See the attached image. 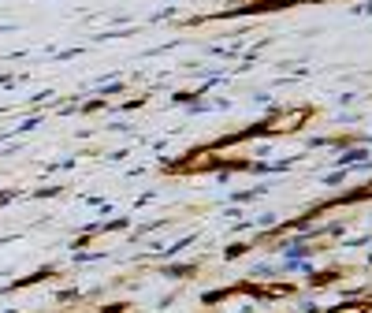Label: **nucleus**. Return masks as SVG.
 I'll use <instances>...</instances> for the list:
<instances>
[{
    "label": "nucleus",
    "instance_id": "obj_1",
    "mask_svg": "<svg viewBox=\"0 0 372 313\" xmlns=\"http://www.w3.org/2000/svg\"><path fill=\"white\" fill-rule=\"evenodd\" d=\"M305 120V112H290V116H279V120H272V130H294V123Z\"/></svg>",
    "mask_w": 372,
    "mask_h": 313
}]
</instances>
